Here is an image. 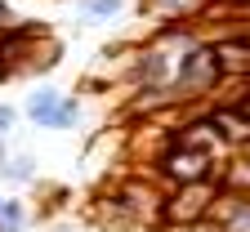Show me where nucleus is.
Here are the masks:
<instances>
[{
	"instance_id": "20e7f679",
	"label": "nucleus",
	"mask_w": 250,
	"mask_h": 232,
	"mask_svg": "<svg viewBox=\"0 0 250 232\" xmlns=\"http://www.w3.org/2000/svg\"><path fill=\"white\" fill-rule=\"evenodd\" d=\"M170 143L192 148V152H210V156H224V152H228V143L219 139V129H214L210 112H201V116H192V121L174 125V129H170Z\"/></svg>"
},
{
	"instance_id": "7ed1b4c3",
	"label": "nucleus",
	"mask_w": 250,
	"mask_h": 232,
	"mask_svg": "<svg viewBox=\"0 0 250 232\" xmlns=\"http://www.w3.org/2000/svg\"><path fill=\"white\" fill-rule=\"evenodd\" d=\"M219 170V156L210 152H192V148H179L166 139V148L156 152V179L161 188H179V183H201V179H214Z\"/></svg>"
},
{
	"instance_id": "1a4fd4ad",
	"label": "nucleus",
	"mask_w": 250,
	"mask_h": 232,
	"mask_svg": "<svg viewBox=\"0 0 250 232\" xmlns=\"http://www.w3.org/2000/svg\"><path fill=\"white\" fill-rule=\"evenodd\" d=\"M58 107H62V94H58V89H31V94H27V103H22L27 121H31V125H41V129H54Z\"/></svg>"
},
{
	"instance_id": "4468645a",
	"label": "nucleus",
	"mask_w": 250,
	"mask_h": 232,
	"mask_svg": "<svg viewBox=\"0 0 250 232\" xmlns=\"http://www.w3.org/2000/svg\"><path fill=\"white\" fill-rule=\"evenodd\" d=\"M18 125V107H9V103H0V139L9 134V129Z\"/></svg>"
},
{
	"instance_id": "f8f14e48",
	"label": "nucleus",
	"mask_w": 250,
	"mask_h": 232,
	"mask_svg": "<svg viewBox=\"0 0 250 232\" xmlns=\"http://www.w3.org/2000/svg\"><path fill=\"white\" fill-rule=\"evenodd\" d=\"M22 219H27V210L18 201H5V206H0V232H22Z\"/></svg>"
},
{
	"instance_id": "dca6fc26",
	"label": "nucleus",
	"mask_w": 250,
	"mask_h": 232,
	"mask_svg": "<svg viewBox=\"0 0 250 232\" xmlns=\"http://www.w3.org/2000/svg\"><path fill=\"white\" fill-rule=\"evenodd\" d=\"M9 27H14V9L5 5V0H0V31H9Z\"/></svg>"
},
{
	"instance_id": "ddd939ff",
	"label": "nucleus",
	"mask_w": 250,
	"mask_h": 232,
	"mask_svg": "<svg viewBox=\"0 0 250 232\" xmlns=\"http://www.w3.org/2000/svg\"><path fill=\"white\" fill-rule=\"evenodd\" d=\"M76 121H81V98L62 94V107H58V121H54V129H72Z\"/></svg>"
},
{
	"instance_id": "f3484780",
	"label": "nucleus",
	"mask_w": 250,
	"mask_h": 232,
	"mask_svg": "<svg viewBox=\"0 0 250 232\" xmlns=\"http://www.w3.org/2000/svg\"><path fill=\"white\" fill-rule=\"evenodd\" d=\"M9 161V152H5V139H0V165H5Z\"/></svg>"
},
{
	"instance_id": "0eeeda50",
	"label": "nucleus",
	"mask_w": 250,
	"mask_h": 232,
	"mask_svg": "<svg viewBox=\"0 0 250 232\" xmlns=\"http://www.w3.org/2000/svg\"><path fill=\"white\" fill-rule=\"evenodd\" d=\"M143 9L156 27H174V22H197L210 14V0H143Z\"/></svg>"
},
{
	"instance_id": "39448f33",
	"label": "nucleus",
	"mask_w": 250,
	"mask_h": 232,
	"mask_svg": "<svg viewBox=\"0 0 250 232\" xmlns=\"http://www.w3.org/2000/svg\"><path fill=\"white\" fill-rule=\"evenodd\" d=\"M214 54H219V67H224V81H246L250 76V31H224L214 36Z\"/></svg>"
},
{
	"instance_id": "2eb2a0df",
	"label": "nucleus",
	"mask_w": 250,
	"mask_h": 232,
	"mask_svg": "<svg viewBox=\"0 0 250 232\" xmlns=\"http://www.w3.org/2000/svg\"><path fill=\"white\" fill-rule=\"evenodd\" d=\"M214 5H224V9H237V14H250V0H214Z\"/></svg>"
},
{
	"instance_id": "f257e3e1",
	"label": "nucleus",
	"mask_w": 250,
	"mask_h": 232,
	"mask_svg": "<svg viewBox=\"0 0 250 232\" xmlns=\"http://www.w3.org/2000/svg\"><path fill=\"white\" fill-rule=\"evenodd\" d=\"M224 85V67H219V54H214V41H201L192 54L179 58V67L170 76V89L183 103H210V94Z\"/></svg>"
},
{
	"instance_id": "423d86ee",
	"label": "nucleus",
	"mask_w": 250,
	"mask_h": 232,
	"mask_svg": "<svg viewBox=\"0 0 250 232\" xmlns=\"http://www.w3.org/2000/svg\"><path fill=\"white\" fill-rule=\"evenodd\" d=\"M206 112H210V121H214V129H219V139L228 143V152H241V148H250V116L232 103H206Z\"/></svg>"
},
{
	"instance_id": "f03ea898",
	"label": "nucleus",
	"mask_w": 250,
	"mask_h": 232,
	"mask_svg": "<svg viewBox=\"0 0 250 232\" xmlns=\"http://www.w3.org/2000/svg\"><path fill=\"white\" fill-rule=\"evenodd\" d=\"M219 179H201V183H179V188H166L161 196V223L166 228H201L219 201Z\"/></svg>"
},
{
	"instance_id": "9b49d317",
	"label": "nucleus",
	"mask_w": 250,
	"mask_h": 232,
	"mask_svg": "<svg viewBox=\"0 0 250 232\" xmlns=\"http://www.w3.org/2000/svg\"><path fill=\"white\" fill-rule=\"evenodd\" d=\"M0 174L14 179V183H31V179H36V165H31L27 156H9L5 165H0Z\"/></svg>"
},
{
	"instance_id": "a211bd4d",
	"label": "nucleus",
	"mask_w": 250,
	"mask_h": 232,
	"mask_svg": "<svg viewBox=\"0 0 250 232\" xmlns=\"http://www.w3.org/2000/svg\"><path fill=\"white\" fill-rule=\"evenodd\" d=\"M0 206H5V196H0Z\"/></svg>"
},
{
	"instance_id": "6e6552de",
	"label": "nucleus",
	"mask_w": 250,
	"mask_h": 232,
	"mask_svg": "<svg viewBox=\"0 0 250 232\" xmlns=\"http://www.w3.org/2000/svg\"><path fill=\"white\" fill-rule=\"evenodd\" d=\"M214 179H219V188L232 192V196H250V152H232L214 170Z\"/></svg>"
},
{
	"instance_id": "9d476101",
	"label": "nucleus",
	"mask_w": 250,
	"mask_h": 232,
	"mask_svg": "<svg viewBox=\"0 0 250 232\" xmlns=\"http://www.w3.org/2000/svg\"><path fill=\"white\" fill-rule=\"evenodd\" d=\"M121 5H125V0H81V14L89 22H107V18L121 14Z\"/></svg>"
}]
</instances>
